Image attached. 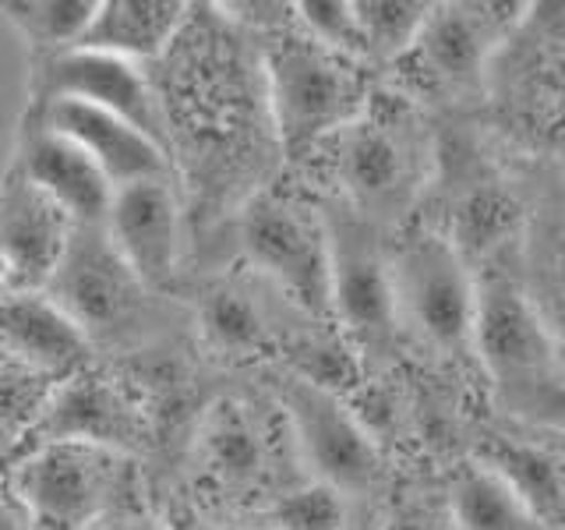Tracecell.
<instances>
[{
	"mask_svg": "<svg viewBox=\"0 0 565 530\" xmlns=\"http://www.w3.org/2000/svg\"><path fill=\"white\" fill-rule=\"evenodd\" d=\"M262 82L276 146L287 156L318 152L371 106L361 64L322 50L297 29H279L269 40Z\"/></svg>",
	"mask_w": 565,
	"mask_h": 530,
	"instance_id": "cell-1",
	"label": "cell"
},
{
	"mask_svg": "<svg viewBox=\"0 0 565 530\" xmlns=\"http://www.w3.org/2000/svg\"><path fill=\"white\" fill-rule=\"evenodd\" d=\"M241 255L252 269L315 318L329 315V230L322 209L290 191L258 188L241 205Z\"/></svg>",
	"mask_w": 565,
	"mask_h": 530,
	"instance_id": "cell-2",
	"label": "cell"
},
{
	"mask_svg": "<svg viewBox=\"0 0 565 530\" xmlns=\"http://www.w3.org/2000/svg\"><path fill=\"white\" fill-rule=\"evenodd\" d=\"M388 265L399 332L411 329L420 343L441 353L473 350L477 279L456 241L435 230H417L388 252Z\"/></svg>",
	"mask_w": 565,
	"mask_h": 530,
	"instance_id": "cell-3",
	"label": "cell"
},
{
	"mask_svg": "<svg viewBox=\"0 0 565 530\" xmlns=\"http://www.w3.org/2000/svg\"><path fill=\"white\" fill-rule=\"evenodd\" d=\"M124 456L82 442H35L14 459L8 495L35 530H88L120 488Z\"/></svg>",
	"mask_w": 565,
	"mask_h": 530,
	"instance_id": "cell-4",
	"label": "cell"
},
{
	"mask_svg": "<svg viewBox=\"0 0 565 530\" xmlns=\"http://www.w3.org/2000/svg\"><path fill=\"white\" fill-rule=\"evenodd\" d=\"M326 146L332 149L329 159L340 205L353 209L367 223L379 226V220L396 216L414 202L424 177V141L411 120L367 106Z\"/></svg>",
	"mask_w": 565,
	"mask_h": 530,
	"instance_id": "cell-5",
	"label": "cell"
},
{
	"mask_svg": "<svg viewBox=\"0 0 565 530\" xmlns=\"http://www.w3.org/2000/svg\"><path fill=\"white\" fill-rule=\"evenodd\" d=\"M322 216L329 230V315L364 353H382L399 336L388 247L375 223L340 202L326 205Z\"/></svg>",
	"mask_w": 565,
	"mask_h": 530,
	"instance_id": "cell-6",
	"label": "cell"
},
{
	"mask_svg": "<svg viewBox=\"0 0 565 530\" xmlns=\"http://www.w3.org/2000/svg\"><path fill=\"white\" fill-rule=\"evenodd\" d=\"M279 411L311 481H322L347 499L364 495L379 481L382 456L375 438L332 385L290 375L279 385Z\"/></svg>",
	"mask_w": 565,
	"mask_h": 530,
	"instance_id": "cell-7",
	"label": "cell"
},
{
	"mask_svg": "<svg viewBox=\"0 0 565 530\" xmlns=\"http://www.w3.org/2000/svg\"><path fill=\"white\" fill-rule=\"evenodd\" d=\"M50 99H75L99 106V110L135 124L141 135H149L156 146H163L173 156L167 106L146 64L82 46L53 53V57H40L29 82V106H40Z\"/></svg>",
	"mask_w": 565,
	"mask_h": 530,
	"instance_id": "cell-8",
	"label": "cell"
},
{
	"mask_svg": "<svg viewBox=\"0 0 565 530\" xmlns=\"http://www.w3.org/2000/svg\"><path fill=\"white\" fill-rule=\"evenodd\" d=\"M103 234L149 294L170 290L184 258V205L177 177H156L117 188L106 209Z\"/></svg>",
	"mask_w": 565,
	"mask_h": 530,
	"instance_id": "cell-9",
	"label": "cell"
},
{
	"mask_svg": "<svg viewBox=\"0 0 565 530\" xmlns=\"http://www.w3.org/2000/svg\"><path fill=\"white\" fill-rule=\"evenodd\" d=\"M43 294L96 343L128 332L149 290L124 269L103 226H78Z\"/></svg>",
	"mask_w": 565,
	"mask_h": 530,
	"instance_id": "cell-10",
	"label": "cell"
},
{
	"mask_svg": "<svg viewBox=\"0 0 565 530\" xmlns=\"http://www.w3.org/2000/svg\"><path fill=\"white\" fill-rule=\"evenodd\" d=\"M75 230L64 209L53 205L22 170L8 167L0 181V300L43 294Z\"/></svg>",
	"mask_w": 565,
	"mask_h": 530,
	"instance_id": "cell-11",
	"label": "cell"
},
{
	"mask_svg": "<svg viewBox=\"0 0 565 530\" xmlns=\"http://www.w3.org/2000/svg\"><path fill=\"white\" fill-rule=\"evenodd\" d=\"M473 350L499 382L534 385L555 364V343L541 311L509 276L477 283Z\"/></svg>",
	"mask_w": 565,
	"mask_h": 530,
	"instance_id": "cell-12",
	"label": "cell"
},
{
	"mask_svg": "<svg viewBox=\"0 0 565 530\" xmlns=\"http://www.w3.org/2000/svg\"><path fill=\"white\" fill-rule=\"evenodd\" d=\"M526 4H491V0H473V4H435L428 22H424L414 57L424 78L435 85H470L481 78L509 32L526 18Z\"/></svg>",
	"mask_w": 565,
	"mask_h": 530,
	"instance_id": "cell-13",
	"label": "cell"
},
{
	"mask_svg": "<svg viewBox=\"0 0 565 530\" xmlns=\"http://www.w3.org/2000/svg\"><path fill=\"white\" fill-rule=\"evenodd\" d=\"M25 117L40 120L43 128L64 135L67 141H75L99 167V173L110 181L114 191L138 181H156V177H181L173 156L163 146H156L135 124L106 114L99 106L75 99H50L40 106H25Z\"/></svg>",
	"mask_w": 565,
	"mask_h": 530,
	"instance_id": "cell-14",
	"label": "cell"
},
{
	"mask_svg": "<svg viewBox=\"0 0 565 530\" xmlns=\"http://www.w3.org/2000/svg\"><path fill=\"white\" fill-rule=\"evenodd\" d=\"M32 435L35 442H82L124 456L149 438V421L128 389L88 368L53 389Z\"/></svg>",
	"mask_w": 565,
	"mask_h": 530,
	"instance_id": "cell-15",
	"label": "cell"
},
{
	"mask_svg": "<svg viewBox=\"0 0 565 530\" xmlns=\"http://www.w3.org/2000/svg\"><path fill=\"white\" fill-rule=\"evenodd\" d=\"M11 167L22 170L53 205L64 209L75 226H103L114 188L75 141L43 128L40 120L22 117Z\"/></svg>",
	"mask_w": 565,
	"mask_h": 530,
	"instance_id": "cell-16",
	"label": "cell"
},
{
	"mask_svg": "<svg viewBox=\"0 0 565 530\" xmlns=\"http://www.w3.org/2000/svg\"><path fill=\"white\" fill-rule=\"evenodd\" d=\"M0 358L50 385L93 368V343L46 294L0 300Z\"/></svg>",
	"mask_w": 565,
	"mask_h": 530,
	"instance_id": "cell-17",
	"label": "cell"
},
{
	"mask_svg": "<svg viewBox=\"0 0 565 530\" xmlns=\"http://www.w3.org/2000/svg\"><path fill=\"white\" fill-rule=\"evenodd\" d=\"M199 467L220 491H258L269 481L265 424L241 400H216L194 432Z\"/></svg>",
	"mask_w": 565,
	"mask_h": 530,
	"instance_id": "cell-18",
	"label": "cell"
},
{
	"mask_svg": "<svg viewBox=\"0 0 565 530\" xmlns=\"http://www.w3.org/2000/svg\"><path fill=\"white\" fill-rule=\"evenodd\" d=\"M191 14L194 8L184 0H99L82 50L149 64L156 57H167L188 29Z\"/></svg>",
	"mask_w": 565,
	"mask_h": 530,
	"instance_id": "cell-19",
	"label": "cell"
},
{
	"mask_svg": "<svg viewBox=\"0 0 565 530\" xmlns=\"http://www.w3.org/2000/svg\"><path fill=\"white\" fill-rule=\"evenodd\" d=\"M481 467L499 477L541 530H565V453L494 438L481 449Z\"/></svg>",
	"mask_w": 565,
	"mask_h": 530,
	"instance_id": "cell-20",
	"label": "cell"
},
{
	"mask_svg": "<svg viewBox=\"0 0 565 530\" xmlns=\"http://www.w3.org/2000/svg\"><path fill=\"white\" fill-rule=\"evenodd\" d=\"M99 0H4L0 18L14 29L32 57H53L82 46Z\"/></svg>",
	"mask_w": 565,
	"mask_h": 530,
	"instance_id": "cell-21",
	"label": "cell"
},
{
	"mask_svg": "<svg viewBox=\"0 0 565 530\" xmlns=\"http://www.w3.org/2000/svg\"><path fill=\"white\" fill-rule=\"evenodd\" d=\"M202 340L220 353H255L269 343L265 311L241 283H212L194 305Z\"/></svg>",
	"mask_w": 565,
	"mask_h": 530,
	"instance_id": "cell-22",
	"label": "cell"
},
{
	"mask_svg": "<svg viewBox=\"0 0 565 530\" xmlns=\"http://www.w3.org/2000/svg\"><path fill=\"white\" fill-rule=\"evenodd\" d=\"M449 523L452 530H541L512 499V491L481 464H470L452 477Z\"/></svg>",
	"mask_w": 565,
	"mask_h": 530,
	"instance_id": "cell-23",
	"label": "cell"
},
{
	"mask_svg": "<svg viewBox=\"0 0 565 530\" xmlns=\"http://www.w3.org/2000/svg\"><path fill=\"white\" fill-rule=\"evenodd\" d=\"M435 4L424 0H353L367 61H403Z\"/></svg>",
	"mask_w": 565,
	"mask_h": 530,
	"instance_id": "cell-24",
	"label": "cell"
},
{
	"mask_svg": "<svg viewBox=\"0 0 565 530\" xmlns=\"http://www.w3.org/2000/svg\"><path fill=\"white\" fill-rule=\"evenodd\" d=\"M290 22L297 25L300 35H308L329 53L364 64V43L358 29V14H353V0H300L290 4Z\"/></svg>",
	"mask_w": 565,
	"mask_h": 530,
	"instance_id": "cell-25",
	"label": "cell"
},
{
	"mask_svg": "<svg viewBox=\"0 0 565 530\" xmlns=\"http://www.w3.org/2000/svg\"><path fill=\"white\" fill-rule=\"evenodd\" d=\"M276 530H347V495L322 481L297 485L273 502Z\"/></svg>",
	"mask_w": 565,
	"mask_h": 530,
	"instance_id": "cell-26",
	"label": "cell"
},
{
	"mask_svg": "<svg viewBox=\"0 0 565 530\" xmlns=\"http://www.w3.org/2000/svg\"><path fill=\"white\" fill-rule=\"evenodd\" d=\"M382 530H438V523L428 517V512L406 509V512H396V517H388V520L382 523Z\"/></svg>",
	"mask_w": 565,
	"mask_h": 530,
	"instance_id": "cell-27",
	"label": "cell"
},
{
	"mask_svg": "<svg viewBox=\"0 0 565 530\" xmlns=\"http://www.w3.org/2000/svg\"><path fill=\"white\" fill-rule=\"evenodd\" d=\"M0 530H32L29 520L22 517V509L11 502L8 491H0Z\"/></svg>",
	"mask_w": 565,
	"mask_h": 530,
	"instance_id": "cell-28",
	"label": "cell"
},
{
	"mask_svg": "<svg viewBox=\"0 0 565 530\" xmlns=\"http://www.w3.org/2000/svg\"><path fill=\"white\" fill-rule=\"evenodd\" d=\"M347 530H350V523H347Z\"/></svg>",
	"mask_w": 565,
	"mask_h": 530,
	"instance_id": "cell-29",
	"label": "cell"
}]
</instances>
